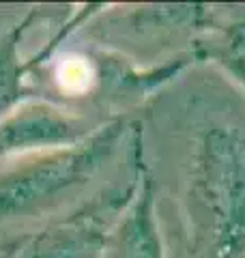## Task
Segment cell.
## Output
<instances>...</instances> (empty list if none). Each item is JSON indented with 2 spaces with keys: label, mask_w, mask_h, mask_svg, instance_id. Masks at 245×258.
I'll list each match as a JSON object with an SVG mask.
<instances>
[{
  "label": "cell",
  "mask_w": 245,
  "mask_h": 258,
  "mask_svg": "<svg viewBox=\"0 0 245 258\" xmlns=\"http://www.w3.org/2000/svg\"><path fill=\"white\" fill-rule=\"evenodd\" d=\"M136 185L138 176L129 189L103 191L88 205L26 237L22 258H103L112 237V217L125 211Z\"/></svg>",
  "instance_id": "3"
},
{
  "label": "cell",
  "mask_w": 245,
  "mask_h": 258,
  "mask_svg": "<svg viewBox=\"0 0 245 258\" xmlns=\"http://www.w3.org/2000/svg\"><path fill=\"white\" fill-rule=\"evenodd\" d=\"M99 7H103V5H88L84 9H80L76 13V18L67 24H63V28L56 32V37H52L50 41L41 47L37 54H32L30 58H22L20 43H22L24 35L28 32L30 24L37 20V15H39L37 9L28 11L20 24H15V26L0 39V118L5 114H9V112L15 110L18 106H22V103L32 101L35 88L28 84V74L32 69H37L43 60L50 58L52 52L60 45V41H65V37L76 30L86 18H91L93 13L99 11Z\"/></svg>",
  "instance_id": "5"
},
{
  "label": "cell",
  "mask_w": 245,
  "mask_h": 258,
  "mask_svg": "<svg viewBox=\"0 0 245 258\" xmlns=\"http://www.w3.org/2000/svg\"><path fill=\"white\" fill-rule=\"evenodd\" d=\"M134 151L138 185L129 205L120 213V222L114 228L110 241L114 243L118 258H166L157 222V207H155V183L142 161L140 129H136Z\"/></svg>",
  "instance_id": "6"
},
{
  "label": "cell",
  "mask_w": 245,
  "mask_h": 258,
  "mask_svg": "<svg viewBox=\"0 0 245 258\" xmlns=\"http://www.w3.org/2000/svg\"><path fill=\"white\" fill-rule=\"evenodd\" d=\"M24 243H26V237H20V239L0 243V258H22Z\"/></svg>",
  "instance_id": "7"
},
{
  "label": "cell",
  "mask_w": 245,
  "mask_h": 258,
  "mask_svg": "<svg viewBox=\"0 0 245 258\" xmlns=\"http://www.w3.org/2000/svg\"><path fill=\"white\" fill-rule=\"evenodd\" d=\"M95 132L78 114L50 101H26L0 118V161L43 155L82 142Z\"/></svg>",
  "instance_id": "4"
},
{
  "label": "cell",
  "mask_w": 245,
  "mask_h": 258,
  "mask_svg": "<svg viewBox=\"0 0 245 258\" xmlns=\"http://www.w3.org/2000/svg\"><path fill=\"white\" fill-rule=\"evenodd\" d=\"M127 134L125 118H112L95 127L82 142L58 149L0 174V224L20 220L65 194L86 185L116 153Z\"/></svg>",
  "instance_id": "2"
},
{
  "label": "cell",
  "mask_w": 245,
  "mask_h": 258,
  "mask_svg": "<svg viewBox=\"0 0 245 258\" xmlns=\"http://www.w3.org/2000/svg\"><path fill=\"white\" fill-rule=\"evenodd\" d=\"M190 224L202 258H245V138L209 127L196 149Z\"/></svg>",
  "instance_id": "1"
}]
</instances>
